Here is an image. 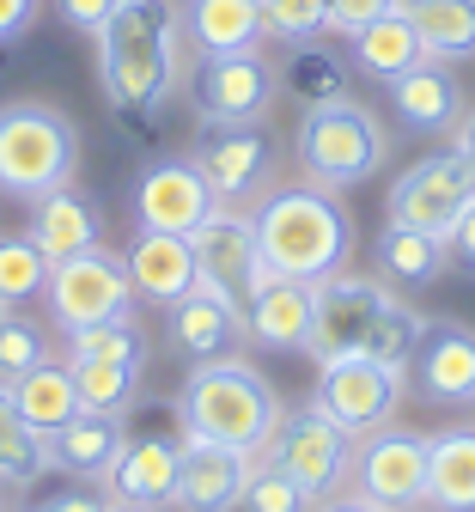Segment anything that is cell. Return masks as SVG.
Masks as SVG:
<instances>
[{"label":"cell","instance_id":"cell-1","mask_svg":"<svg viewBox=\"0 0 475 512\" xmlns=\"http://www.w3.org/2000/svg\"><path fill=\"white\" fill-rule=\"evenodd\" d=\"M98 80L110 110L159 122L183 92V7L177 0H122L98 25Z\"/></svg>","mask_w":475,"mask_h":512},{"label":"cell","instance_id":"cell-2","mask_svg":"<svg viewBox=\"0 0 475 512\" xmlns=\"http://www.w3.org/2000/svg\"><path fill=\"white\" fill-rule=\"evenodd\" d=\"M256 244L268 275H293V281H323L342 275L354 256V214L348 202L323 183H275L268 196L250 202Z\"/></svg>","mask_w":475,"mask_h":512},{"label":"cell","instance_id":"cell-3","mask_svg":"<svg viewBox=\"0 0 475 512\" xmlns=\"http://www.w3.org/2000/svg\"><path fill=\"white\" fill-rule=\"evenodd\" d=\"M281 397L244 354H226V360H201L189 378H183V397H177V421L183 433L195 439H214V445H232L244 458H262L268 439L281 427Z\"/></svg>","mask_w":475,"mask_h":512},{"label":"cell","instance_id":"cell-4","mask_svg":"<svg viewBox=\"0 0 475 512\" xmlns=\"http://www.w3.org/2000/svg\"><path fill=\"white\" fill-rule=\"evenodd\" d=\"M384 159H390V135H384L378 110L360 104L354 92L299 110V128H293V165H299L305 183L354 189V183L378 177Z\"/></svg>","mask_w":475,"mask_h":512},{"label":"cell","instance_id":"cell-5","mask_svg":"<svg viewBox=\"0 0 475 512\" xmlns=\"http://www.w3.org/2000/svg\"><path fill=\"white\" fill-rule=\"evenodd\" d=\"M80 171V128L49 98H7L0 104V196L37 202L49 189L74 183Z\"/></svg>","mask_w":475,"mask_h":512},{"label":"cell","instance_id":"cell-6","mask_svg":"<svg viewBox=\"0 0 475 512\" xmlns=\"http://www.w3.org/2000/svg\"><path fill=\"white\" fill-rule=\"evenodd\" d=\"M281 135L268 122H201V135L189 141V159L208 177L220 208H250L268 196L281 177Z\"/></svg>","mask_w":475,"mask_h":512},{"label":"cell","instance_id":"cell-7","mask_svg":"<svg viewBox=\"0 0 475 512\" xmlns=\"http://www.w3.org/2000/svg\"><path fill=\"white\" fill-rule=\"evenodd\" d=\"M183 92L195 122H268L281 104V68L262 49L195 55L183 68Z\"/></svg>","mask_w":475,"mask_h":512},{"label":"cell","instance_id":"cell-8","mask_svg":"<svg viewBox=\"0 0 475 512\" xmlns=\"http://www.w3.org/2000/svg\"><path fill=\"white\" fill-rule=\"evenodd\" d=\"M275 470H287L311 500H329V494H342L348 476H354V433L342 421H329L317 403H299L281 415L275 439H268V452H262Z\"/></svg>","mask_w":475,"mask_h":512},{"label":"cell","instance_id":"cell-9","mask_svg":"<svg viewBox=\"0 0 475 512\" xmlns=\"http://www.w3.org/2000/svg\"><path fill=\"white\" fill-rule=\"evenodd\" d=\"M43 311L49 324L67 336V330H86V324H104L116 311H134V281H128V256L92 244L67 263H49V287H43Z\"/></svg>","mask_w":475,"mask_h":512},{"label":"cell","instance_id":"cell-10","mask_svg":"<svg viewBox=\"0 0 475 512\" xmlns=\"http://www.w3.org/2000/svg\"><path fill=\"white\" fill-rule=\"evenodd\" d=\"M402 397H409V372L402 366H384L372 354H348V360H323L317 366V391L311 403L329 415V421H342L354 439L372 433V427H390Z\"/></svg>","mask_w":475,"mask_h":512},{"label":"cell","instance_id":"cell-11","mask_svg":"<svg viewBox=\"0 0 475 512\" xmlns=\"http://www.w3.org/2000/svg\"><path fill=\"white\" fill-rule=\"evenodd\" d=\"M354 494H366L384 512L427 506V433L415 427H372L354 439Z\"/></svg>","mask_w":475,"mask_h":512},{"label":"cell","instance_id":"cell-12","mask_svg":"<svg viewBox=\"0 0 475 512\" xmlns=\"http://www.w3.org/2000/svg\"><path fill=\"white\" fill-rule=\"evenodd\" d=\"M311 293H317V317H311V348H305V354H311L317 366H323V360L360 354L366 336H372V324H378V311L396 299L384 275H348V269L311 281Z\"/></svg>","mask_w":475,"mask_h":512},{"label":"cell","instance_id":"cell-13","mask_svg":"<svg viewBox=\"0 0 475 512\" xmlns=\"http://www.w3.org/2000/svg\"><path fill=\"white\" fill-rule=\"evenodd\" d=\"M475 202V165L451 147V153H427L415 159L409 171H402L390 183V196H384V214L402 220V226H421V232H439Z\"/></svg>","mask_w":475,"mask_h":512},{"label":"cell","instance_id":"cell-14","mask_svg":"<svg viewBox=\"0 0 475 512\" xmlns=\"http://www.w3.org/2000/svg\"><path fill=\"white\" fill-rule=\"evenodd\" d=\"M189 250H195V275L201 287H220L226 299H250L262 281H268V263H262V244H256V220L250 208H214L189 232Z\"/></svg>","mask_w":475,"mask_h":512},{"label":"cell","instance_id":"cell-15","mask_svg":"<svg viewBox=\"0 0 475 512\" xmlns=\"http://www.w3.org/2000/svg\"><path fill=\"white\" fill-rule=\"evenodd\" d=\"M220 202L208 177H201V165L189 153H159L141 165V177H134V226H153V232H195L201 220H208Z\"/></svg>","mask_w":475,"mask_h":512},{"label":"cell","instance_id":"cell-16","mask_svg":"<svg viewBox=\"0 0 475 512\" xmlns=\"http://www.w3.org/2000/svg\"><path fill=\"white\" fill-rule=\"evenodd\" d=\"M409 372L427 409H475V330L457 317H433Z\"/></svg>","mask_w":475,"mask_h":512},{"label":"cell","instance_id":"cell-17","mask_svg":"<svg viewBox=\"0 0 475 512\" xmlns=\"http://www.w3.org/2000/svg\"><path fill=\"white\" fill-rule=\"evenodd\" d=\"M177 464H183V433H128L116 470L104 476L110 506L171 512V500H177Z\"/></svg>","mask_w":475,"mask_h":512},{"label":"cell","instance_id":"cell-18","mask_svg":"<svg viewBox=\"0 0 475 512\" xmlns=\"http://www.w3.org/2000/svg\"><path fill=\"white\" fill-rule=\"evenodd\" d=\"M250 470H256V458L232 452V445L183 433V464H177V500H171V512H238Z\"/></svg>","mask_w":475,"mask_h":512},{"label":"cell","instance_id":"cell-19","mask_svg":"<svg viewBox=\"0 0 475 512\" xmlns=\"http://www.w3.org/2000/svg\"><path fill=\"white\" fill-rule=\"evenodd\" d=\"M171 342H177V354H183L189 366L238 354V348L250 342L244 305H238V299H226L220 287H201V281H195V287L171 305Z\"/></svg>","mask_w":475,"mask_h":512},{"label":"cell","instance_id":"cell-20","mask_svg":"<svg viewBox=\"0 0 475 512\" xmlns=\"http://www.w3.org/2000/svg\"><path fill=\"white\" fill-rule=\"evenodd\" d=\"M311 317H317V293H311V281H293V275H268L244 299L250 342L275 348V354H305L311 348Z\"/></svg>","mask_w":475,"mask_h":512},{"label":"cell","instance_id":"cell-21","mask_svg":"<svg viewBox=\"0 0 475 512\" xmlns=\"http://www.w3.org/2000/svg\"><path fill=\"white\" fill-rule=\"evenodd\" d=\"M390 110H396V122L409 128V135H451L457 128V116L469 110L463 104V80L451 74V61H421V68H409V74H396L390 86Z\"/></svg>","mask_w":475,"mask_h":512},{"label":"cell","instance_id":"cell-22","mask_svg":"<svg viewBox=\"0 0 475 512\" xmlns=\"http://www.w3.org/2000/svg\"><path fill=\"white\" fill-rule=\"evenodd\" d=\"M122 256H128L134 299L165 305V311H171V305L201 281V275H195V250H189V238H183V232H153V226H141Z\"/></svg>","mask_w":475,"mask_h":512},{"label":"cell","instance_id":"cell-23","mask_svg":"<svg viewBox=\"0 0 475 512\" xmlns=\"http://www.w3.org/2000/svg\"><path fill=\"white\" fill-rule=\"evenodd\" d=\"M25 232H31V244L49 256V263H67V256L104 244V214H98V202L80 183H61V189H49V196L31 202V226Z\"/></svg>","mask_w":475,"mask_h":512},{"label":"cell","instance_id":"cell-24","mask_svg":"<svg viewBox=\"0 0 475 512\" xmlns=\"http://www.w3.org/2000/svg\"><path fill=\"white\" fill-rule=\"evenodd\" d=\"M122 445H128L122 415L80 409L74 421H61V427L49 433V470L74 476V482H98V488H104V476H110V470H116V458H122Z\"/></svg>","mask_w":475,"mask_h":512},{"label":"cell","instance_id":"cell-25","mask_svg":"<svg viewBox=\"0 0 475 512\" xmlns=\"http://www.w3.org/2000/svg\"><path fill=\"white\" fill-rule=\"evenodd\" d=\"M427 506L475 512V421H451L427 433Z\"/></svg>","mask_w":475,"mask_h":512},{"label":"cell","instance_id":"cell-26","mask_svg":"<svg viewBox=\"0 0 475 512\" xmlns=\"http://www.w3.org/2000/svg\"><path fill=\"white\" fill-rule=\"evenodd\" d=\"M281 68V92L311 110V104H329V98H348L354 86V61L335 49L329 37H305V43H287V55L275 61Z\"/></svg>","mask_w":475,"mask_h":512},{"label":"cell","instance_id":"cell-27","mask_svg":"<svg viewBox=\"0 0 475 512\" xmlns=\"http://www.w3.org/2000/svg\"><path fill=\"white\" fill-rule=\"evenodd\" d=\"M183 37L195 55H238V49H262L268 19L262 0H189L183 13Z\"/></svg>","mask_w":475,"mask_h":512},{"label":"cell","instance_id":"cell-28","mask_svg":"<svg viewBox=\"0 0 475 512\" xmlns=\"http://www.w3.org/2000/svg\"><path fill=\"white\" fill-rule=\"evenodd\" d=\"M348 61H354V74H366V80L390 86L396 74L421 68V61H427V43H421L415 19L396 7V13H384V19H372L366 31H354V37H348Z\"/></svg>","mask_w":475,"mask_h":512},{"label":"cell","instance_id":"cell-29","mask_svg":"<svg viewBox=\"0 0 475 512\" xmlns=\"http://www.w3.org/2000/svg\"><path fill=\"white\" fill-rule=\"evenodd\" d=\"M13 391V403H19V415L49 439L61 421H74L86 403H80V384H74V366L67 360H43V366H31L25 378H13L7 384Z\"/></svg>","mask_w":475,"mask_h":512},{"label":"cell","instance_id":"cell-30","mask_svg":"<svg viewBox=\"0 0 475 512\" xmlns=\"http://www.w3.org/2000/svg\"><path fill=\"white\" fill-rule=\"evenodd\" d=\"M445 238L439 232H421V226H402L390 220L378 232V275L384 281H402V287H433L445 275Z\"/></svg>","mask_w":475,"mask_h":512},{"label":"cell","instance_id":"cell-31","mask_svg":"<svg viewBox=\"0 0 475 512\" xmlns=\"http://www.w3.org/2000/svg\"><path fill=\"white\" fill-rule=\"evenodd\" d=\"M433 61H475V0H402Z\"/></svg>","mask_w":475,"mask_h":512},{"label":"cell","instance_id":"cell-32","mask_svg":"<svg viewBox=\"0 0 475 512\" xmlns=\"http://www.w3.org/2000/svg\"><path fill=\"white\" fill-rule=\"evenodd\" d=\"M37 476H49V439L19 415L13 391L0 384V488H31Z\"/></svg>","mask_w":475,"mask_h":512},{"label":"cell","instance_id":"cell-33","mask_svg":"<svg viewBox=\"0 0 475 512\" xmlns=\"http://www.w3.org/2000/svg\"><path fill=\"white\" fill-rule=\"evenodd\" d=\"M67 360H92V366H147V330L134 311H116L104 324L67 330Z\"/></svg>","mask_w":475,"mask_h":512},{"label":"cell","instance_id":"cell-34","mask_svg":"<svg viewBox=\"0 0 475 512\" xmlns=\"http://www.w3.org/2000/svg\"><path fill=\"white\" fill-rule=\"evenodd\" d=\"M43 287H49V256L31 244V232H0V305L19 311L43 299Z\"/></svg>","mask_w":475,"mask_h":512},{"label":"cell","instance_id":"cell-35","mask_svg":"<svg viewBox=\"0 0 475 512\" xmlns=\"http://www.w3.org/2000/svg\"><path fill=\"white\" fill-rule=\"evenodd\" d=\"M427 324H433L427 311L390 299V305L378 311V324H372V336H366V348H360V354H372V360H384V366H402V372H409V360H415V348H421Z\"/></svg>","mask_w":475,"mask_h":512},{"label":"cell","instance_id":"cell-36","mask_svg":"<svg viewBox=\"0 0 475 512\" xmlns=\"http://www.w3.org/2000/svg\"><path fill=\"white\" fill-rule=\"evenodd\" d=\"M80 384V403L98 415H128L141 397V366H92V360H67Z\"/></svg>","mask_w":475,"mask_h":512},{"label":"cell","instance_id":"cell-37","mask_svg":"<svg viewBox=\"0 0 475 512\" xmlns=\"http://www.w3.org/2000/svg\"><path fill=\"white\" fill-rule=\"evenodd\" d=\"M317 500L287 476V470H275L268 458H256V470H250V482H244V500H238V512H311Z\"/></svg>","mask_w":475,"mask_h":512},{"label":"cell","instance_id":"cell-38","mask_svg":"<svg viewBox=\"0 0 475 512\" xmlns=\"http://www.w3.org/2000/svg\"><path fill=\"white\" fill-rule=\"evenodd\" d=\"M43 360H49L43 330L31 324V317H19V311H0V384L25 378V372L43 366Z\"/></svg>","mask_w":475,"mask_h":512},{"label":"cell","instance_id":"cell-39","mask_svg":"<svg viewBox=\"0 0 475 512\" xmlns=\"http://www.w3.org/2000/svg\"><path fill=\"white\" fill-rule=\"evenodd\" d=\"M268 37L281 43H305V37H329V0H262Z\"/></svg>","mask_w":475,"mask_h":512},{"label":"cell","instance_id":"cell-40","mask_svg":"<svg viewBox=\"0 0 475 512\" xmlns=\"http://www.w3.org/2000/svg\"><path fill=\"white\" fill-rule=\"evenodd\" d=\"M396 7H402V0H329V31L335 37H354V31H366L372 19H384Z\"/></svg>","mask_w":475,"mask_h":512},{"label":"cell","instance_id":"cell-41","mask_svg":"<svg viewBox=\"0 0 475 512\" xmlns=\"http://www.w3.org/2000/svg\"><path fill=\"white\" fill-rule=\"evenodd\" d=\"M55 7V19L67 25V31H80V37H98V25L122 7V0H49Z\"/></svg>","mask_w":475,"mask_h":512},{"label":"cell","instance_id":"cell-42","mask_svg":"<svg viewBox=\"0 0 475 512\" xmlns=\"http://www.w3.org/2000/svg\"><path fill=\"white\" fill-rule=\"evenodd\" d=\"M31 512H110V494H104L98 482H74V488H55V494H43Z\"/></svg>","mask_w":475,"mask_h":512},{"label":"cell","instance_id":"cell-43","mask_svg":"<svg viewBox=\"0 0 475 512\" xmlns=\"http://www.w3.org/2000/svg\"><path fill=\"white\" fill-rule=\"evenodd\" d=\"M445 256H451L457 269H469V275H475V202L445 226Z\"/></svg>","mask_w":475,"mask_h":512},{"label":"cell","instance_id":"cell-44","mask_svg":"<svg viewBox=\"0 0 475 512\" xmlns=\"http://www.w3.org/2000/svg\"><path fill=\"white\" fill-rule=\"evenodd\" d=\"M37 7L43 0H0V43H19L37 25Z\"/></svg>","mask_w":475,"mask_h":512},{"label":"cell","instance_id":"cell-45","mask_svg":"<svg viewBox=\"0 0 475 512\" xmlns=\"http://www.w3.org/2000/svg\"><path fill=\"white\" fill-rule=\"evenodd\" d=\"M311 512H384V506H372L366 494H354V488H342V494H329V500H317Z\"/></svg>","mask_w":475,"mask_h":512},{"label":"cell","instance_id":"cell-46","mask_svg":"<svg viewBox=\"0 0 475 512\" xmlns=\"http://www.w3.org/2000/svg\"><path fill=\"white\" fill-rule=\"evenodd\" d=\"M451 147H457V153H463V159L475 165V104H469V110L457 116V128H451Z\"/></svg>","mask_w":475,"mask_h":512},{"label":"cell","instance_id":"cell-47","mask_svg":"<svg viewBox=\"0 0 475 512\" xmlns=\"http://www.w3.org/2000/svg\"><path fill=\"white\" fill-rule=\"evenodd\" d=\"M110 512H153V506H110Z\"/></svg>","mask_w":475,"mask_h":512},{"label":"cell","instance_id":"cell-48","mask_svg":"<svg viewBox=\"0 0 475 512\" xmlns=\"http://www.w3.org/2000/svg\"><path fill=\"white\" fill-rule=\"evenodd\" d=\"M409 512H433V506H409Z\"/></svg>","mask_w":475,"mask_h":512},{"label":"cell","instance_id":"cell-49","mask_svg":"<svg viewBox=\"0 0 475 512\" xmlns=\"http://www.w3.org/2000/svg\"><path fill=\"white\" fill-rule=\"evenodd\" d=\"M0 512H7V506H0Z\"/></svg>","mask_w":475,"mask_h":512},{"label":"cell","instance_id":"cell-50","mask_svg":"<svg viewBox=\"0 0 475 512\" xmlns=\"http://www.w3.org/2000/svg\"><path fill=\"white\" fill-rule=\"evenodd\" d=\"M0 311H7V305H0Z\"/></svg>","mask_w":475,"mask_h":512}]
</instances>
